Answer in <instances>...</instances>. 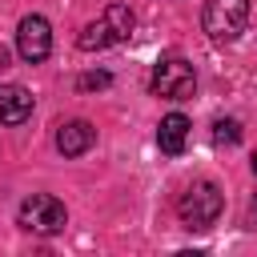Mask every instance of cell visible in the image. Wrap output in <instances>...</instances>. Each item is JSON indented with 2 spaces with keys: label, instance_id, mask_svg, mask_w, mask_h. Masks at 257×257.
I'll use <instances>...</instances> for the list:
<instances>
[{
  "label": "cell",
  "instance_id": "cell-14",
  "mask_svg": "<svg viewBox=\"0 0 257 257\" xmlns=\"http://www.w3.org/2000/svg\"><path fill=\"white\" fill-rule=\"evenodd\" d=\"M253 173H257V153H253Z\"/></svg>",
  "mask_w": 257,
  "mask_h": 257
},
{
  "label": "cell",
  "instance_id": "cell-7",
  "mask_svg": "<svg viewBox=\"0 0 257 257\" xmlns=\"http://www.w3.org/2000/svg\"><path fill=\"white\" fill-rule=\"evenodd\" d=\"M92 145H96V128H92L88 120H68V124L56 128V149H60L64 157H80V153H88Z\"/></svg>",
  "mask_w": 257,
  "mask_h": 257
},
{
  "label": "cell",
  "instance_id": "cell-1",
  "mask_svg": "<svg viewBox=\"0 0 257 257\" xmlns=\"http://www.w3.org/2000/svg\"><path fill=\"white\" fill-rule=\"evenodd\" d=\"M221 209H225V197H221V189H217L213 181L189 185V189L181 193V201H177V213H181V221H185L189 229H209V225L221 217Z\"/></svg>",
  "mask_w": 257,
  "mask_h": 257
},
{
  "label": "cell",
  "instance_id": "cell-3",
  "mask_svg": "<svg viewBox=\"0 0 257 257\" xmlns=\"http://www.w3.org/2000/svg\"><path fill=\"white\" fill-rule=\"evenodd\" d=\"M245 20H249V0H209L205 12H201V24L213 40L229 44L245 32Z\"/></svg>",
  "mask_w": 257,
  "mask_h": 257
},
{
  "label": "cell",
  "instance_id": "cell-6",
  "mask_svg": "<svg viewBox=\"0 0 257 257\" xmlns=\"http://www.w3.org/2000/svg\"><path fill=\"white\" fill-rule=\"evenodd\" d=\"M32 116V92L24 84H0V124H24Z\"/></svg>",
  "mask_w": 257,
  "mask_h": 257
},
{
  "label": "cell",
  "instance_id": "cell-8",
  "mask_svg": "<svg viewBox=\"0 0 257 257\" xmlns=\"http://www.w3.org/2000/svg\"><path fill=\"white\" fill-rule=\"evenodd\" d=\"M189 116L185 112H169L165 120H161V128H157V145H161V153H169V157H177V153H185V141H189Z\"/></svg>",
  "mask_w": 257,
  "mask_h": 257
},
{
  "label": "cell",
  "instance_id": "cell-5",
  "mask_svg": "<svg viewBox=\"0 0 257 257\" xmlns=\"http://www.w3.org/2000/svg\"><path fill=\"white\" fill-rule=\"evenodd\" d=\"M16 52L28 64H40L52 52V28H48L44 16H24L20 20V28H16Z\"/></svg>",
  "mask_w": 257,
  "mask_h": 257
},
{
  "label": "cell",
  "instance_id": "cell-9",
  "mask_svg": "<svg viewBox=\"0 0 257 257\" xmlns=\"http://www.w3.org/2000/svg\"><path fill=\"white\" fill-rule=\"evenodd\" d=\"M104 24H108L112 40H128V36H133L137 16H133V8H128V4H108V8H104Z\"/></svg>",
  "mask_w": 257,
  "mask_h": 257
},
{
  "label": "cell",
  "instance_id": "cell-12",
  "mask_svg": "<svg viewBox=\"0 0 257 257\" xmlns=\"http://www.w3.org/2000/svg\"><path fill=\"white\" fill-rule=\"evenodd\" d=\"M108 84H112V76H108V72H84V76L76 80V88H80V92H92V88H108Z\"/></svg>",
  "mask_w": 257,
  "mask_h": 257
},
{
  "label": "cell",
  "instance_id": "cell-11",
  "mask_svg": "<svg viewBox=\"0 0 257 257\" xmlns=\"http://www.w3.org/2000/svg\"><path fill=\"white\" fill-rule=\"evenodd\" d=\"M213 141L217 145H237L241 141V124L237 120H217L213 124Z\"/></svg>",
  "mask_w": 257,
  "mask_h": 257
},
{
  "label": "cell",
  "instance_id": "cell-2",
  "mask_svg": "<svg viewBox=\"0 0 257 257\" xmlns=\"http://www.w3.org/2000/svg\"><path fill=\"white\" fill-rule=\"evenodd\" d=\"M16 221H20L28 233L52 237V233H60V229L68 225V209H64V201H56V197H48V193H32L28 201H20Z\"/></svg>",
  "mask_w": 257,
  "mask_h": 257
},
{
  "label": "cell",
  "instance_id": "cell-10",
  "mask_svg": "<svg viewBox=\"0 0 257 257\" xmlns=\"http://www.w3.org/2000/svg\"><path fill=\"white\" fill-rule=\"evenodd\" d=\"M76 44H80L84 52H100V48H108V44H112V32H108L104 16H100V20H92V24H84V32L76 36Z\"/></svg>",
  "mask_w": 257,
  "mask_h": 257
},
{
  "label": "cell",
  "instance_id": "cell-13",
  "mask_svg": "<svg viewBox=\"0 0 257 257\" xmlns=\"http://www.w3.org/2000/svg\"><path fill=\"white\" fill-rule=\"evenodd\" d=\"M8 60H12V56H8V48H4V44H0V72H4V68H8Z\"/></svg>",
  "mask_w": 257,
  "mask_h": 257
},
{
  "label": "cell",
  "instance_id": "cell-4",
  "mask_svg": "<svg viewBox=\"0 0 257 257\" xmlns=\"http://www.w3.org/2000/svg\"><path fill=\"white\" fill-rule=\"evenodd\" d=\"M193 88H197V72H193L189 60L169 56V60H161L153 68V92L157 96H165V100H189Z\"/></svg>",
  "mask_w": 257,
  "mask_h": 257
}]
</instances>
